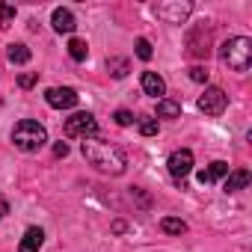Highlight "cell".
Here are the masks:
<instances>
[{"instance_id":"obj_1","label":"cell","mask_w":252,"mask_h":252,"mask_svg":"<svg viewBox=\"0 0 252 252\" xmlns=\"http://www.w3.org/2000/svg\"><path fill=\"white\" fill-rule=\"evenodd\" d=\"M80 152H83V158H86L98 172H104V175H122L125 166H128V158H125V152H122L119 146L101 140V137L83 140Z\"/></svg>"},{"instance_id":"obj_2","label":"cell","mask_w":252,"mask_h":252,"mask_svg":"<svg viewBox=\"0 0 252 252\" xmlns=\"http://www.w3.org/2000/svg\"><path fill=\"white\" fill-rule=\"evenodd\" d=\"M12 143L21 152H39L48 143V131L42 128L39 122H33V119H21L15 128H12Z\"/></svg>"},{"instance_id":"obj_3","label":"cell","mask_w":252,"mask_h":252,"mask_svg":"<svg viewBox=\"0 0 252 252\" xmlns=\"http://www.w3.org/2000/svg\"><path fill=\"white\" fill-rule=\"evenodd\" d=\"M220 57L231 71H246L252 65V42L246 36H234L220 48Z\"/></svg>"},{"instance_id":"obj_4","label":"cell","mask_w":252,"mask_h":252,"mask_svg":"<svg viewBox=\"0 0 252 252\" xmlns=\"http://www.w3.org/2000/svg\"><path fill=\"white\" fill-rule=\"evenodd\" d=\"M98 134V122L92 113H74L71 119H65V137H80L89 140Z\"/></svg>"},{"instance_id":"obj_5","label":"cell","mask_w":252,"mask_h":252,"mask_svg":"<svg viewBox=\"0 0 252 252\" xmlns=\"http://www.w3.org/2000/svg\"><path fill=\"white\" fill-rule=\"evenodd\" d=\"M190 12H193L190 0H166V3H158L155 6V15L163 18L166 24H181V21H187Z\"/></svg>"},{"instance_id":"obj_6","label":"cell","mask_w":252,"mask_h":252,"mask_svg":"<svg viewBox=\"0 0 252 252\" xmlns=\"http://www.w3.org/2000/svg\"><path fill=\"white\" fill-rule=\"evenodd\" d=\"M225 104H228V95H225L220 86H208V89L199 95V110H202L205 116H222Z\"/></svg>"},{"instance_id":"obj_7","label":"cell","mask_w":252,"mask_h":252,"mask_svg":"<svg viewBox=\"0 0 252 252\" xmlns=\"http://www.w3.org/2000/svg\"><path fill=\"white\" fill-rule=\"evenodd\" d=\"M166 166H169V175L184 187V178H187L190 169H193V152H190V149H178V152H172Z\"/></svg>"},{"instance_id":"obj_8","label":"cell","mask_w":252,"mask_h":252,"mask_svg":"<svg viewBox=\"0 0 252 252\" xmlns=\"http://www.w3.org/2000/svg\"><path fill=\"white\" fill-rule=\"evenodd\" d=\"M45 101L54 107V110H71L77 104V92L71 86H51L45 92Z\"/></svg>"},{"instance_id":"obj_9","label":"cell","mask_w":252,"mask_h":252,"mask_svg":"<svg viewBox=\"0 0 252 252\" xmlns=\"http://www.w3.org/2000/svg\"><path fill=\"white\" fill-rule=\"evenodd\" d=\"M42 243H45V231L33 225V228L24 231V237H21V243H18V252H39Z\"/></svg>"},{"instance_id":"obj_10","label":"cell","mask_w":252,"mask_h":252,"mask_svg":"<svg viewBox=\"0 0 252 252\" xmlns=\"http://www.w3.org/2000/svg\"><path fill=\"white\" fill-rule=\"evenodd\" d=\"M51 24H54V30L57 33H74V15H71V9H54V15H51Z\"/></svg>"},{"instance_id":"obj_11","label":"cell","mask_w":252,"mask_h":252,"mask_svg":"<svg viewBox=\"0 0 252 252\" xmlns=\"http://www.w3.org/2000/svg\"><path fill=\"white\" fill-rule=\"evenodd\" d=\"M143 92L160 101V95L166 92V83H163V77H160V74H155V71H143Z\"/></svg>"},{"instance_id":"obj_12","label":"cell","mask_w":252,"mask_h":252,"mask_svg":"<svg viewBox=\"0 0 252 252\" xmlns=\"http://www.w3.org/2000/svg\"><path fill=\"white\" fill-rule=\"evenodd\" d=\"M225 175H228V163L225 160H214L211 166H205L199 172V184H214L217 178H225Z\"/></svg>"},{"instance_id":"obj_13","label":"cell","mask_w":252,"mask_h":252,"mask_svg":"<svg viewBox=\"0 0 252 252\" xmlns=\"http://www.w3.org/2000/svg\"><path fill=\"white\" fill-rule=\"evenodd\" d=\"M249 172L246 169H234V172H228V178H225V184H222V193H237V190H243L246 184H249Z\"/></svg>"},{"instance_id":"obj_14","label":"cell","mask_w":252,"mask_h":252,"mask_svg":"<svg viewBox=\"0 0 252 252\" xmlns=\"http://www.w3.org/2000/svg\"><path fill=\"white\" fill-rule=\"evenodd\" d=\"M6 57H9V63L24 65V63H30V48H27V45H21V42H12V45L6 48Z\"/></svg>"},{"instance_id":"obj_15","label":"cell","mask_w":252,"mask_h":252,"mask_svg":"<svg viewBox=\"0 0 252 252\" xmlns=\"http://www.w3.org/2000/svg\"><path fill=\"white\" fill-rule=\"evenodd\" d=\"M158 116H160V119H178V116H181V104H175V101H169V98H160V101H158Z\"/></svg>"},{"instance_id":"obj_16","label":"cell","mask_w":252,"mask_h":252,"mask_svg":"<svg viewBox=\"0 0 252 252\" xmlns=\"http://www.w3.org/2000/svg\"><path fill=\"white\" fill-rule=\"evenodd\" d=\"M107 68H110L113 77H125V74L131 71V63L125 60V57H110V60H107Z\"/></svg>"},{"instance_id":"obj_17","label":"cell","mask_w":252,"mask_h":252,"mask_svg":"<svg viewBox=\"0 0 252 252\" xmlns=\"http://www.w3.org/2000/svg\"><path fill=\"white\" fill-rule=\"evenodd\" d=\"M68 54H71L74 63H83V60L89 57V48H86L83 39H71V42H68Z\"/></svg>"},{"instance_id":"obj_18","label":"cell","mask_w":252,"mask_h":252,"mask_svg":"<svg viewBox=\"0 0 252 252\" xmlns=\"http://www.w3.org/2000/svg\"><path fill=\"white\" fill-rule=\"evenodd\" d=\"M160 228H163L166 234H184V231H187V222H184V220H175V217H163V220H160Z\"/></svg>"},{"instance_id":"obj_19","label":"cell","mask_w":252,"mask_h":252,"mask_svg":"<svg viewBox=\"0 0 252 252\" xmlns=\"http://www.w3.org/2000/svg\"><path fill=\"white\" fill-rule=\"evenodd\" d=\"M12 18H15V6H9V3H0V30H3V27H9V24H12Z\"/></svg>"},{"instance_id":"obj_20","label":"cell","mask_w":252,"mask_h":252,"mask_svg":"<svg viewBox=\"0 0 252 252\" xmlns=\"http://www.w3.org/2000/svg\"><path fill=\"white\" fill-rule=\"evenodd\" d=\"M140 134L143 137H158V122L155 119H143L140 122Z\"/></svg>"},{"instance_id":"obj_21","label":"cell","mask_w":252,"mask_h":252,"mask_svg":"<svg viewBox=\"0 0 252 252\" xmlns=\"http://www.w3.org/2000/svg\"><path fill=\"white\" fill-rule=\"evenodd\" d=\"M152 54H155L152 51V42L149 39H137V57L140 60H152Z\"/></svg>"},{"instance_id":"obj_22","label":"cell","mask_w":252,"mask_h":252,"mask_svg":"<svg viewBox=\"0 0 252 252\" xmlns=\"http://www.w3.org/2000/svg\"><path fill=\"white\" fill-rule=\"evenodd\" d=\"M116 125H122V128H128V125H134V113L131 110H116Z\"/></svg>"},{"instance_id":"obj_23","label":"cell","mask_w":252,"mask_h":252,"mask_svg":"<svg viewBox=\"0 0 252 252\" xmlns=\"http://www.w3.org/2000/svg\"><path fill=\"white\" fill-rule=\"evenodd\" d=\"M190 80L205 83V80H208V71H205V68H199V65H193V68H190Z\"/></svg>"},{"instance_id":"obj_24","label":"cell","mask_w":252,"mask_h":252,"mask_svg":"<svg viewBox=\"0 0 252 252\" xmlns=\"http://www.w3.org/2000/svg\"><path fill=\"white\" fill-rule=\"evenodd\" d=\"M33 83H36V74H21V77H18V86H21V89H30Z\"/></svg>"},{"instance_id":"obj_25","label":"cell","mask_w":252,"mask_h":252,"mask_svg":"<svg viewBox=\"0 0 252 252\" xmlns=\"http://www.w3.org/2000/svg\"><path fill=\"white\" fill-rule=\"evenodd\" d=\"M54 155H57V158H65V155H68V146H65V143H57V146H54Z\"/></svg>"},{"instance_id":"obj_26","label":"cell","mask_w":252,"mask_h":252,"mask_svg":"<svg viewBox=\"0 0 252 252\" xmlns=\"http://www.w3.org/2000/svg\"><path fill=\"white\" fill-rule=\"evenodd\" d=\"M6 214H9V202H6V199H3V196H0V220H3V217H6Z\"/></svg>"}]
</instances>
